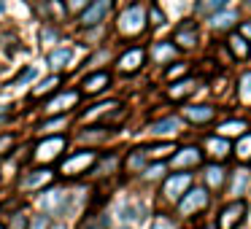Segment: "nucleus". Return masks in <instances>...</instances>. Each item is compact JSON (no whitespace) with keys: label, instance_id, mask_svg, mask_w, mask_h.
<instances>
[{"label":"nucleus","instance_id":"nucleus-30","mask_svg":"<svg viewBox=\"0 0 251 229\" xmlns=\"http://www.w3.org/2000/svg\"><path fill=\"white\" fill-rule=\"evenodd\" d=\"M238 94H240V100H243L246 105H251V73H246V76L240 78V84H238Z\"/></svg>","mask_w":251,"mask_h":229},{"label":"nucleus","instance_id":"nucleus-49","mask_svg":"<svg viewBox=\"0 0 251 229\" xmlns=\"http://www.w3.org/2000/svg\"><path fill=\"white\" fill-rule=\"evenodd\" d=\"M0 229H6V227H3V224H0Z\"/></svg>","mask_w":251,"mask_h":229},{"label":"nucleus","instance_id":"nucleus-46","mask_svg":"<svg viewBox=\"0 0 251 229\" xmlns=\"http://www.w3.org/2000/svg\"><path fill=\"white\" fill-rule=\"evenodd\" d=\"M3 121H8V116H0V124H3Z\"/></svg>","mask_w":251,"mask_h":229},{"label":"nucleus","instance_id":"nucleus-16","mask_svg":"<svg viewBox=\"0 0 251 229\" xmlns=\"http://www.w3.org/2000/svg\"><path fill=\"white\" fill-rule=\"evenodd\" d=\"M176 54H178L176 44H168V41H159V44L151 46V62H159V65H165V62H173Z\"/></svg>","mask_w":251,"mask_h":229},{"label":"nucleus","instance_id":"nucleus-3","mask_svg":"<svg viewBox=\"0 0 251 229\" xmlns=\"http://www.w3.org/2000/svg\"><path fill=\"white\" fill-rule=\"evenodd\" d=\"M98 162V154L95 151H76L68 154L62 159V175H81L87 170H92V164Z\"/></svg>","mask_w":251,"mask_h":229},{"label":"nucleus","instance_id":"nucleus-10","mask_svg":"<svg viewBox=\"0 0 251 229\" xmlns=\"http://www.w3.org/2000/svg\"><path fill=\"white\" fill-rule=\"evenodd\" d=\"M143 57H146V51L141 49V46H132V49H127L125 54L116 60V70L119 73H138L141 70V65H143Z\"/></svg>","mask_w":251,"mask_h":229},{"label":"nucleus","instance_id":"nucleus-38","mask_svg":"<svg viewBox=\"0 0 251 229\" xmlns=\"http://www.w3.org/2000/svg\"><path fill=\"white\" fill-rule=\"evenodd\" d=\"M170 65H173V62H170ZM181 73H186V65H184V62H176L173 68H168V73H165V76L176 78V76H181Z\"/></svg>","mask_w":251,"mask_h":229},{"label":"nucleus","instance_id":"nucleus-43","mask_svg":"<svg viewBox=\"0 0 251 229\" xmlns=\"http://www.w3.org/2000/svg\"><path fill=\"white\" fill-rule=\"evenodd\" d=\"M240 35H243V38L249 35V38H251V22H243V27H240Z\"/></svg>","mask_w":251,"mask_h":229},{"label":"nucleus","instance_id":"nucleus-8","mask_svg":"<svg viewBox=\"0 0 251 229\" xmlns=\"http://www.w3.org/2000/svg\"><path fill=\"white\" fill-rule=\"evenodd\" d=\"M65 146H68V140H65L62 135L46 137V140H41L38 146H35V154H33V157L38 159V162H49V159L60 157V151H65Z\"/></svg>","mask_w":251,"mask_h":229},{"label":"nucleus","instance_id":"nucleus-6","mask_svg":"<svg viewBox=\"0 0 251 229\" xmlns=\"http://www.w3.org/2000/svg\"><path fill=\"white\" fill-rule=\"evenodd\" d=\"M114 8V0H92L87 8L81 11V24L84 27H95V24H100L105 17H108V11Z\"/></svg>","mask_w":251,"mask_h":229},{"label":"nucleus","instance_id":"nucleus-37","mask_svg":"<svg viewBox=\"0 0 251 229\" xmlns=\"http://www.w3.org/2000/svg\"><path fill=\"white\" fill-rule=\"evenodd\" d=\"M146 151H149V148H146ZM168 151H176L173 143H159V146H154L151 151H149V157H165Z\"/></svg>","mask_w":251,"mask_h":229},{"label":"nucleus","instance_id":"nucleus-36","mask_svg":"<svg viewBox=\"0 0 251 229\" xmlns=\"http://www.w3.org/2000/svg\"><path fill=\"white\" fill-rule=\"evenodd\" d=\"M51 221L49 216H44V213H38V216H33V221H30V229H49Z\"/></svg>","mask_w":251,"mask_h":229},{"label":"nucleus","instance_id":"nucleus-14","mask_svg":"<svg viewBox=\"0 0 251 229\" xmlns=\"http://www.w3.org/2000/svg\"><path fill=\"white\" fill-rule=\"evenodd\" d=\"M184 119L192 124H208L216 119V108L213 105H189V108H184Z\"/></svg>","mask_w":251,"mask_h":229},{"label":"nucleus","instance_id":"nucleus-13","mask_svg":"<svg viewBox=\"0 0 251 229\" xmlns=\"http://www.w3.org/2000/svg\"><path fill=\"white\" fill-rule=\"evenodd\" d=\"M178 130H181V119H178V116H165V119L151 121V124H149V132L157 135V137H173Z\"/></svg>","mask_w":251,"mask_h":229},{"label":"nucleus","instance_id":"nucleus-42","mask_svg":"<svg viewBox=\"0 0 251 229\" xmlns=\"http://www.w3.org/2000/svg\"><path fill=\"white\" fill-rule=\"evenodd\" d=\"M151 229H173V227H170L168 221H162V218H159V221H154V227H151Z\"/></svg>","mask_w":251,"mask_h":229},{"label":"nucleus","instance_id":"nucleus-40","mask_svg":"<svg viewBox=\"0 0 251 229\" xmlns=\"http://www.w3.org/2000/svg\"><path fill=\"white\" fill-rule=\"evenodd\" d=\"M14 146V135H0V154H6Z\"/></svg>","mask_w":251,"mask_h":229},{"label":"nucleus","instance_id":"nucleus-25","mask_svg":"<svg viewBox=\"0 0 251 229\" xmlns=\"http://www.w3.org/2000/svg\"><path fill=\"white\" fill-rule=\"evenodd\" d=\"M192 84H195L192 78H181V81H176L173 87L168 89V97H170V100H181L184 94L192 92Z\"/></svg>","mask_w":251,"mask_h":229},{"label":"nucleus","instance_id":"nucleus-41","mask_svg":"<svg viewBox=\"0 0 251 229\" xmlns=\"http://www.w3.org/2000/svg\"><path fill=\"white\" fill-rule=\"evenodd\" d=\"M54 38H57L54 30H44V33H41V41H54Z\"/></svg>","mask_w":251,"mask_h":229},{"label":"nucleus","instance_id":"nucleus-15","mask_svg":"<svg viewBox=\"0 0 251 229\" xmlns=\"http://www.w3.org/2000/svg\"><path fill=\"white\" fill-rule=\"evenodd\" d=\"M105 87H111V73H105V70H98V73H92V76H87L81 84V89L87 94H100Z\"/></svg>","mask_w":251,"mask_h":229},{"label":"nucleus","instance_id":"nucleus-34","mask_svg":"<svg viewBox=\"0 0 251 229\" xmlns=\"http://www.w3.org/2000/svg\"><path fill=\"white\" fill-rule=\"evenodd\" d=\"M146 178H159V175L165 173V162H154V164H146Z\"/></svg>","mask_w":251,"mask_h":229},{"label":"nucleus","instance_id":"nucleus-7","mask_svg":"<svg viewBox=\"0 0 251 229\" xmlns=\"http://www.w3.org/2000/svg\"><path fill=\"white\" fill-rule=\"evenodd\" d=\"M202 162V148L197 146H184L173 154L170 159V167H178V170H189V167H197Z\"/></svg>","mask_w":251,"mask_h":229},{"label":"nucleus","instance_id":"nucleus-44","mask_svg":"<svg viewBox=\"0 0 251 229\" xmlns=\"http://www.w3.org/2000/svg\"><path fill=\"white\" fill-rule=\"evenodd\" d=\"M132 213H135V210H132V207H122V218H125V221H127V218H132Z\"/></svg>","mask_w":251,"mask_h":229},{"label":"nucleus","instance_id":"nucleus-47","mask_svg":"<svg viewBox=\"0 0 251 229\" xmlns=\"http://www.w3.org/2000/svg\"><path fill=\"white\" fill-rule=\"evenodd\" d=\"M49 229H62V227H49Z\"/></svg>","mask_w":251,"mask_h":229},{"label":"nucleus","instance_id":"nucleus-33","mask_svg":"<svg viewBox=\"0 0 251 229\" xmlns=\"http://www.w3.org/2000/svg\"><path fill=\"white\" fill-rule=\"evenodd\" d=\"M60 127H68V119H65V116H57V119H51V121H44V124H41V130H44V132H51V130H60Z\"/></svg>","mask_w":251,"mask_h":229},{"label":"nucleus","instance_id":"nucleus-45","mask_svg":"<svg viewBox=\"0 0 251 229\" xmlns=\"http://www.w3.org/2000/svg\"><path fill=\"white\" fill-rule=\"evenodd\" d=\"M73 6H84V0H73Z\"/></svg>","mask_w":251,"mask_h":229},{"label":"nucleus","instance_id":"nucleus-26","mask_svg":"<svg viewBox=\"0 0 251 229\" xmlns=\"http://www.w3.org/2000/svg\"><path fill=\"white\" fill-rule=\"evenodd\" d=\"M246 130H249V124H246L243 119H232V121H224V124L219 127V132H222V135H243Z\"/></svg>","mask_w":251,"mask_h":229},{"label":"nucleus","instance_id":"nucleus-12","mask_svg":"<svg viewBox=\"0 0 251 229\" xmlns=\"http://www.w3.org/2000/svg\"><path fill=\"white\" fill-rule=\"evenodd\" d=\"M173 44H176V49H192V46H197V24L195 22L178 24L173 33Z\"/></svg>","mask_w":251,"mask_h":229},{"label":"nucleus","instance_id":"nucleus-11","mask_svg":"<svg viewBox=\"0 0 251 229\" xmlns=\"http://www.w3.org/2000/svg\"><path fill=\"white\" fill-rule=\"evenodd\" d=\"M54 178V170L49 167H41V170H33V173H27L25 178H19V189L22 191H33V189H41V186H46L49 181Z\"/></svg>","mask_w":251,"mask_h":229},{"label":"nucleus","instance_id":"nucleus-21","mask_svg":"<svg viewBox=\"0 0 251 229\" xmlns=\"http://www.w3.org/2000/svg\"><path fill=\"white\" fill-rule=\"evenodd\" d=\"M235 22H238V14L235 11H216L211 17V27L213 30H229Z\"/></svg>","mask_w":251,"mask_h":229},{"label":"nucleus","instance_id":"nucleus-31","mask_svg":"<svg viewBox=\"0 0 251 229\" xmlns=\"http://www.w3.org/2000/svg\"><path fill=\"white\" fill-rule=\"evenodd\" d=\"M46 8L51 11V17H54V22H60V19H65L68 8L62 6V0H46Z\"/></svg>","mask_w":251,"mask_h":229},{"label":"nucleus","instance_id":"nucleus-24","mask_svg":"<svg viewBox=\"0 0 251 229\" xmlns=\"http://www.w3.org/2000/svg\"><path fill=\"white\" fill-rule=\"evenodd\" d=\"M71 57H73V51L68 49V46H62V49H54V51H51L46 62H49V65L54 68V70H60V68H65L68 62H71Z\"/></svg>","mask_w":251,"mask_h":229},{"label":"nucleus","instance_id":"nucleus-28","mask_svg":"<svg viewBox=\"0 0 251 229\" xmlns=\"http://www.w3.org/2000/svg\"><path fill=\"white\" fill-rule=\"evenodd\" d=\"M235 154L238 159H251V132H243L235 143Z\"/></svg>","mask_w":251,"mask_h":229},{"label":"nucleus","instance_id":"nucleus-23","mask_svg":"<svg viewBox=\"0 0 251 229\" xmlns=\"http://www.w3.org/2000/svg\"><path fill=\"white\" fill-rule=\"evenodd\" d=\"M205 181H208L211 189H219V186L227 181V173H224L222 164H208V167H205Z\"/></svg>","mask_w":251,"mask_h":229},{"label":"nucleus","instance_id":"nucleus-9","mask_svg":"<svg viewBox=\"0 0 251 229\" xmlns=\"http://www.w3.org/2000/svg\"><path fill=\"white\" fill-rule=\"evenodd\" d=\"M65 202H68V194L62 189H49L41 197V210H44V216H60L65 210Z\"/></svg>","mask_w":251,"mask_h":229},{"label":"nucleus","instance_id":"nucleus-22","mask_svg":"<svg viewBox=\"0 0 251 229\" xmlns=\"http://www.w3.org/2000/svg\"><path fill=\"white\" fill-rule=\"evenodd\" d=\"M205 148H208V151H211L216 159H224V157L229 154V143L224 140L222 135H219V137H216V135H211V137L205 140Z\"/></svg>","mask_w":251,"mask_h":229},{"label":"nucleus","instance_id":"nucleus-35","mask_svg":"<svg viewBox=\"0 0 251 229\" xmlns=\"http://www.w3.org/2000/svg\"><path fill=\"white\" fill-rule=\"evenodd\" d=\"M149 19H151V24H165V14L157 3H151V8H149Z\"/></svg>","mask_w":251,"mask_h":229},{"label":"nucleus","instance_id":"nucleus-32","mask_svg":"<svg viewBox=\"0 0 251 229\" xmlns=\"http://www.w3.org/2000/svg\"><path fill=\"white\" fill-rule=\"evenodd\" d=\"M35 73H38L35 68H25L22 73H17V78H14V81L8 84V87H19V84H27L30 78H35Z\"/></svg>","mask_w":251,"mask_h":229},{"label":"nucleus","instance_id":"nucleus-18","mask_svg":"<svg viewBox=\"0 0 251 229\" xmlns=\"http://www.w3.org/2000/svg\"><path fill=\"white\" fill-rule=\"evenodd\" d=\"M146 162H149V151L146 148H135V151L127 154L125 167H127V173H143V170H146Z\"/></svg>","mask_w":251,"mask_h":229},{"label":"nucleus","instance_id":"nucleus-17","mask_svg":"<svg viewBox=\"0 0 251 229\" xmlns=\"http://www.w3.org/2000/svg\"><path fill=\"white\" fill-rule=\"evenodd\" d=\"M227 49L232 51V57H238V60H249L251 57V46H249V41H246L240 33H232L227 38Z\"/></svg>","mask_w":251,"mask_h":229},{"label":"nucleus","instance_id":"nucleus-29","mask_svg":"<svg viewBox=\"0 0 251 229\" xmlns=\"http://www.w3.org/2000/svg\"><path fill=\"white\" fill-rule=\"evenodd\" d=\"M105 224H108V218H105V216H100V213H92V216L81 218L78 229H105Z\"/></svg>","mask_w":251,"mask_h":229},{"label":"nucleus","instance_id":"nucleus-2","mask_svg":"<svg viewBox=\"0 0 251 229\" xmlns=\"http://www.w3.org/2000/svg\"><path fill=\"white\" fill-rule=\"evenodd\" d=\"M208 202H211V197H208V189H202V186H195V189H189L184 197L178 200V213L181 216H192V213H200L208 207Z\"/></svg>","mask_w":251,"mask_h":229},{"label":"nucleus","instance_id":"nucleus-27","mask_svg":"<svg viewBox=\"0 0 251 229\" xmlns=\"http://www.w3.org/2000/svg\"><path fill=\"white\" fill-rule=\"evenodd\" d=\"M60 84H62V76H51V78H46V81L41 84V87H35V89H33V97H44V94H51L57 87H60Z\"/></svg>","mask_w":251,"mask_h":229},{"label":"nucleus","instance_id":"nucleus-48","mask_svg":"<svg viewBox=\"0 0 251 229\" xmlns=\"http://www.w3.org/2000/svg\"><path fill=\"white\" fill-rule=\"evenodd\" d=\"M119 229H130V227H119Z\"/></svg>","mask_w":251,"mask_h":229},{"label":"nucleus","instance_id":"nucleus-5","mask_svg":"<svg viewBox=\"0 0 251 229\" xmlns=\"http://www.w3.org/2000/svg\"><path fill=\"white\" fill-rule=\"evenodd\" d=\"M116 27H119L122 35H138V33H143V27H146V22H143V8L138 6V3H135V6H130L119 17Z\"/></svg>","mask_w":251,"mask_h":229},{"label":"nucleus","instance_id":"nucleus-19","mask_svg":"<svg viewBox=\"0 0 251 229\" xmlns=\"http://www.w3.org/2000/svg\"><path fill=\"white\" fill-rule=\"evenodd\" d=\"M78 103V92H62V94H57L54 100H51L49 105H46V114H57V111H62V108H68V105H76Z\"/></svg>","mask_w":251,"mask_h":229},{"label":"nucleus","instance_id":"nucleus-1","mask_svg":"<svg viewBox=\"0 0 251 229\" xmlns=\"http://www.w3.org/2000/svg\"><path fill=\"white\" fill-rule=\"evenodd\" d=\"M192 189V173H186V170H178V173L168 175L162 183V194L168 202H176L178 205V200L186 194V191Z\"/></svg>","mask_w":251,"mask_h":229},{"label":"nucleus","instance_id":"nucleus-20","mask_svg":"<svg viewBox=\"0 0 251 229\" xmlns=\"http://www.w3.org/2000/svg\"><path fill=\"white\" fill-rule=\"evenodd\" d=\"M249 173L246 170H238V173H232V181H229V194L235 197V200H240V197L246 194V189H249Z\"/></svg>","mask_w":251,"mask_h":229},{"label":"nucleus","instance_id":"nucleus-39","mask_svg":"<svg viewBox=\"0 0 251 229\" xmlns=\"http://www.w3.org/2000/svg\"><path fill=\"white\" fill-rule=\"evenodd\" d=\"M227 3H229V0H205V6L211 8V11H224Z\"/></svg>","mask_w":251,"mask_h":229},{"label":"nucleus","instance_id":"nucleus-4","mask_svg":"<svg viewBox=\"0 0 251 229\" xmlns=\"http://www.w3.org/2000/svg\"><path fill=\"white\" fill-rule=\"evenodd\" d=\"M246 216V202L243 200H232L222 207V213L216 216V227L219 229H238V224Z\"/></svg>","mask_w":251,"mask_h":229}]
</instances>
